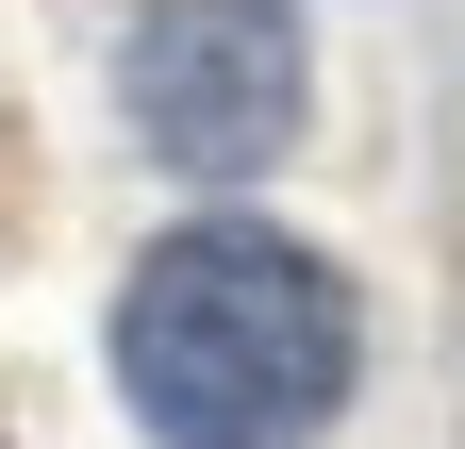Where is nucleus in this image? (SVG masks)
Wrapping results in <instances>:
<instances>
[{
	"label": "nucleus",
	"instance_id": "nucleus-2",
	"mask_svg": "<svg viewBox=\"0 0 465 449\" xmlns=\"http://www.w3.org/2000/svg\"><path fill=\"white\" fill-rule=\"evenodd\" d=\"M116 84H134V134L166 166H200V184H232V166H266L300 134V34H282V0H150Z\"/></svg>",
	"mask_w": 465,
	"mask_h": 449
},
{
	"label": "nucleus",
	"instance_id": "nucleus-1",
	"mask_svg": "<svg viewBox=\"0 0 465 449\" xmlns=\"http://www.w3.org/2000/svg\"><path fill=\"white\" fill-rule=\"evenodd\" d=\"M116 383H134V416L166 449H300L349 400V284L300 234L200 216L116 300Z\"/></svg>",
	"mask_w": 465,
	"mask_h": 449
}]
</instances>
